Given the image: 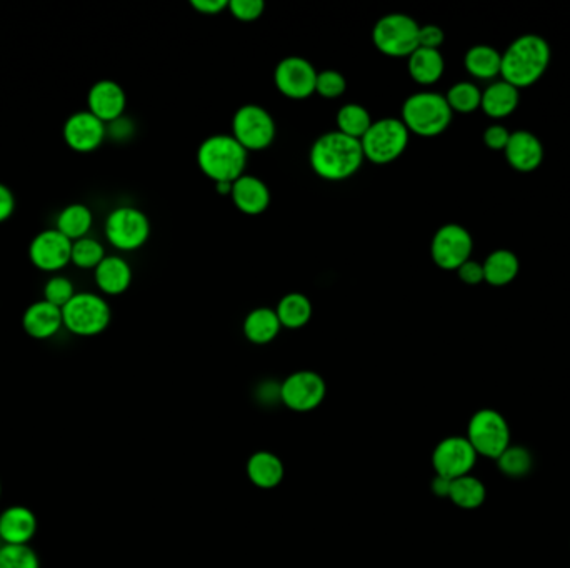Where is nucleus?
I'll use <instances>...</instances> for the list:
<instances>
[{"label":"nucleus","instance_id":"41","mask_svg":"<svg viewBox=\"0 0 570 568\" xmlns=\"http://www.w3.org/2000/svg\"><path fill=\"white\" fill-rule=\"evenodd\" d=\"M510 132L504 125H489L484 132V144L490 150H505L509 144Z\"/></svg>","mask_w":570,"mask_h":568},{"label":"nucleus","instance_id":"42","mask_svg":"<svg viewBox=\"0 0 570 568\" xmlns=\"http://www.w3.org/2000/svg\"><path fill=\"white\" fill-rule=\"evenodd\" d=\"M457 275H459V279L467 285H479L485 282L484 267L472 259L460 265L459 269H457Z\"/></svg>","mask_w":570,"mask_h":568},{"label":"nucleus","instance_id":"24","mask_svg":"<svg viewBox=\"0 0 570 568\" xmlns=\"http://www.w3.org/2000/svg\"><path fill=\"white\" fill-rule=\"evenodd\" d=\"M407 70L415 84L424 87L437 84L445 72L444 55L440 50L419 47L407 57Z\"/></svg>","mask_w":570,"mask_h":568},{"label":"nucleus","instance_id":"23","mask_svg":"<svg viewBox=\"0 0 570 568\" xmlns=\"http://www.w3.org/2000/svg\"><path fill=\"white\" fill-rule=\"evenodd\" d=\"M247 477L262 490H272L282 484L285 467L282 460L269 450H259L247 460Z\"/></svg>","mask_w":570,"mask_h":568},{"label":"nucleus","instance_id":"14","mask_svg":"<svg viewBox=\"0 0 570 568\" xmlns=\"http://www.w3.org/2000/svg\"><path fill=\"white\" fill-rule=\"evenodd\" d=\"M477 452L465 437H447L437 444L432 454L435 475L455 480L469 475L477 462Z\"/></svg>","mask_w":570,"mask_h":568},{"label":"nucleus","instance_id":"38","mask_svg":"<svg viewBox=\"0 0 570 568\" xmlns=\"http://www.w3.org/2000/svg\"><path fill=\"white\" fill-rule=\"evenodd\" d=\"M347 90V80L339 70L327 69L322 70L317 75V84H315V94L320 95L325 100L340 99Z\"/></svg>","mask_w":570,"mask_h":568},{"label":"nucleus","instance_id":"27","mask_svg":"<svg viewBox=\"0 0 570 568\" xmlns=\"http://www.w3.org/2000/svg\"><path fill=\"white\" fill-rule=\"evenodd\" d=\"M282 329L299 330L309 324L314 315V305L309 297L300 292H290L279 300L275 307Z\"/></svg>","mask_w":570,"mask_h":568},{"label":"nucleus","instance_id":"36","mask_svg":"<svg viewBox=\"0 0 570 568\" xmlns=\"http://www.w3.org/2000/svg\"><path fill=\"white\" fill-rule=\"evenodd\" d=\"M0 568H40L39 554L30 545H2Z\"/></svg>","mask_w":570,"mask_h":568},{"label":"nucleus","instance_id":"37","mask_svg":"<svg viewBox=\"0 0 570 568\" xmlns=\"http://www.w3.org/2000/svg\"><path fill=\"white\" fill-rule=\"evenodd\" d=\"M75 292L72 280L67 279L64 275H52L44 285V300L49 304L64 309L70 300L74 299Z\"/></svg>","mask_w":570,"mask_h":568},{"label":"nucleus","instance_id":"25","mask_svg":"<svg viewBox=\"0 0 570 568\" xmlns=\"http://www.w3.org/2000/svg\"><path fill=\"white\" fill-rule=\"evenodd\" d=\"M242 330H244L245 339L249 340L250 344L267 345L277 339L282 325L275 314V309L257 307L245 315Z\"/></svg>","mask_w":570,"mask_h":568},{"label":"nucleus","instance_id":"9","mask_svg":"<svg viewBox=\"0 0 570 568\" xmlns=\"http://www.w3.org/2000/svg\"><path fill=\"white\" fill-rule=\"evenodd\" d=\"M232 137L247 152H260L274 144L277 125L269 110L259 104L240 105L232 117Z\"/></svg>","mask_w":570,"mask_h":568},{"label":"nucleus","instance_id":"20","mask_svg":"<svg viewBox=\"0 0 570 568\" xmlns=\"http://www.w3.org/2000/svg\"><path fill=\"white\" fill-rule=\"evenodd\" d=\"M230 199L239 212L255 217L269 209L272 195L264 180L255 175L244 174L232 184Z\"/></svg>","mask_w":570,"mask_h":568},{"label":"nucleus","instance_id":"45","mask_svg":"<svg viewBox=\"0 0 570 568\" xmlns=\"http://www.w3.org/2000/svg\"><path fill=\"white\" fill-rule=\"evenodd\" d=\"M132 134H134V125L130 124V120L125 119V117H120L112 124H107V135H112L114 139H129Z\"/></svg>","mask_w":570,"mask_h":568},{"label":"nucleus","instance_id":"12","mask_svg":"<svg viewBox=\"0 0 570 568\" xmlns=\"http://www.w3.org/2000/svg\"><path fill=\"white\" fill-rule=\"evenodd\" d=\"M474 250V240L469 230L459 224H445L437 229L430 242V257L442 270L459 269L470 260Z\"/></svg>","mask_w":570,"mask_h":568},{"label":"nucleus","instance_id":"32","mask_svg":"<svg viewBox=\"0 0 570 568\" xmlns=\"http://www.w3.org/2000/svg\"><path fill=\"white\" fill-rule=\"evenodd\" d=\"M485 497H487L485 485L470 474L452 480L450 484L449 499L460 509H479L480 505L484 504Z\"/></svg>","mask_w":570,"mask_h":568},{"label":"nucleus","instance_id":"6","mask_svg":"<svg viewBox=\"0 0 570 568\" xmlns=\"http://www.w3.org/2000/svg\"><path fill=\"white\" fill-rule=\"evenodd\" d=\"M410 132L400 117L374 120L360 139L364 159L374 165H389L409 147Z\"/></svg>","mask_w":570,"mask_h":568},{"label":"nucleus","instance_id":"8","mask_svg":"<svg viewBox=\"0 0 570 568\" xmlns=\"http://www.w3.org/2000/svg\"><path fill=\"white\" fill-rule=\"evenodd\" d=\"M147 214L132 205H120L110 210L104 224L105 239L120 252H134L147 244L150 237Z\"/></svg>","mask_w":570,"mask_h":568},{"label":"nucleus","instance_id":"43","mask_svg":"<svg viewBox=\"0 0 570 568\" xmlns=\"http://www.w3.org/2000/svg\"><path fill=\"white\" fill-rule=\"evenodd\" d=\"M190 7L202 15H217L227 10L229 0H190Z\"/></svg>","mask_w":570,"mask_h":568},{"label":"nucleus","instance_id":"48","mask_svg":"<svg viewBox=\"0 0 570 568\" xmlns=\"http://www.w3.org/2000/svg\"><path fill=\"white\" fill-rule=\"evenodd\" d=\"M0 497H2V482H0Z\"/></svg>","mask_w":570,"mask_h":568},{"label":"nucleus","instance_id":"19","mask_svg":"<svg viewBox=\"0 0 570 568\" xmlns=\"http://www.w3.org/2000/svg\"><path fill=\"white\" fill-rule=\"evenodd\" d=\"M62 327H64L62 309L44 299L30 304L22 315V329L30 339H52L54 335L59 334Z\"/></svg>","mask_w":570,"mask_h":568},{"label":"nucleus","instance_id":"5","mask_svg":"<svg viewBox=\"0 0 570 568\" xmlns=\"http://www.w3.org/2000/svg\"><path fill=\"white\" fill-rule=\"evenodd\" d=\"M419 30V22L410 15L385 14L372 27V44L385 57L407 59L419 49Z\"/></svg>","mask_w":570,"mask_h":568},{"label":"nucleus","instance_id":"44","mask_svg":"<svg viewBox=\"0 0 570 568\" xmlns=\"http://www.w3.org/2000/svg\"><path fill=\"white\" fill-rule=\"evenodd\" d=\"M15 212V195L10 187L0 182V224L9 220Z\"/></svg>","mask_w":570,"mask_h":568},{"label":"nucleus","instance_id":"16","mask_svg":"<svg viewBox=\"0 0 570 568\" xmlns=\"http://www.w3.org/2000/svg\"><path fill=\"white\" fill-rule=\"evenodd\" d=\"M62 135L69 149L79 154H90L107 139V124L90 114L89 110H80L67 117Z\"/></svg>","mask_w":570,"mask_h":568},{"label":"nucleus","instance_id":"10","mask_svg":"<svg viewBox=\"0 0 570 568\" xmlns=\"http://www.w3.org/2000/svg\"><path fill=\"white\" fill-rule=\"evenodd\" d=\"M465 439L477 455L497 460L510 447V427L497 410L482 409L472 415Z\"/></svg>","mask_w":570,"mask_h":568},{"label":"nucleus","instance_id":"28","mask_svg":"<svg viewBox=\"0 0 570 568\" xmlns=\"http://www.w3.org/2000/svg\"><path fill=\"white\" fill-rule=\"evenodd\" d=\"M92 225H94L92 210L85 204H79V202L64 207L55 220V229L72 242L89 237Z\"/></svg>","mask_w":570,"mask_h":568},{"label":"nucleus","instance_id":"29","mask_svg":"<svg viewBox=\"0 0 570 568\" xmlns=\"http://www.w3.org/2000/svg\"><path fill=\"white\" fill-rule=\"evenodd\" d=\"M465 70L469 72L474 79L490 80L500 75V67H502V54L499 50L490 47V45H474L465 52L464 57Z\"/></svg>","mask_w":570,"mask_h":568},{"label":"nucleus","instance_id":"35","mask_svg":"<svg viewBox=\"0 0 570 568\" xmlns=\"http://www.w3.org/2000/svg\"><path fill=\"white\" fill-rule=\"evenodd\" d=\"M497 465H499L502 474L512 477V479H520L532 470L534 459L525 447L510 445L509 449L505 450L504 454L497 459Z\"/></svg>","mask_w":570,"mask_h":568},{"label":"nucleus","instance_id":"22","mask_svg":"<svg viewBox=\"0 0 570 568\" xmlns=\"http://www.w3.org/2000/svg\"><path fill=\"white\" fill-rule=\"evenodd\" d=\"M97 289L109 297H117L130 289L134 272L129 262L120 255H107L94 270Z\"/></svg>","mask_w":570,"mask_h":568},{"label":"nucleus","instance_id":"2","mask_svg":"<svg viewBox=\"0 0 570 568\" xmlns=\"http://www.w3.org/2000/svg\"><path fill=\"white\" fill-rule=\"evenodd\" d=\"M550 55V45L544 37L520 35L502 54V80L519 90L534 85L549 67Z\"/></svg>","mask_w":570,"mask_h":568},{"label":"nucleus","instance_id":"3","mask_svg":"<svg viewBox=\"0 0 570 568\" xmlns=\"http://www.w3.org/2000/svg\"><path fill=\"white\" fill-rule=\"evenodd\" d=\"M249 152L230 134H214L202 140L197 149V165L200 172L219 182H235L247 169Z\"/></svg>","mask_w":570,"mask_h":568},{"label":"nucleus","instance_id":"1","mask_svg":"<svg viewBox=\"0 0 570 568\" xmlns=\"http://www.w3.org/2000/svg\"><path fill=\"white\" fill-rule=\"evenodd\" d=\"M309 162L320 179L344 182L359 172L365 159L360 140L347 137L339 130H329L314 140Z\"/></svg>","mask_w":570,"mask_h":568},{"label":"nucleus","instance_id":"18","mask_svg":"<svg viewBox=\"0 0 570 568\" xmlns=\"http://www.w3.org/2000/svg\"><path fill=\"white\" fill-rule=\"evenodd\" d=\"M504 152L510 167L517 172H534L539 169L544 160L542 142L529 130L512 132Z\"/></svg>","mask_w":570,"mask_h":568},{"label":"nucleus","instance_id":"15","mask_svg":"<svg viewBox=\"0 0 570 568\" xmlns=\"http://www.w3.org/2000/svg\"><path fill=\"white\" fill-rule=\"evenodd\" d=\"M72 240L67 239L59 230L45 229L30 240L29 259L35 269L42 272H60L70 264Z\"/></svg>","mask_w":570,"mask_h":568},{"label":"nucleus","instance_id":"7","mask_svg":"<svg viewBox=\"0 0 570 568\" xmlns=\"http://www.w3.org/2000/svg\"><path fill=\"white\" fill-rule=\"evenodd\" d=\"M64 327L77 337H97L109 329L112 310L105 297L92 292H79L62 309Z\"/></svg>","mask_w":570,"mask_h":568},{"label":"nucleus","instance_id":"17","mask_svg":"<svg viewBox=\"0 0 570 568\" xmlns=\"http://www.w3.org/2000/svg\"><path fill=\"white\" fill-rule=\"evenodd\" d=\"M127 109V94L115 80H97L87 94V110L104 124H112L124 117Z\"/></svg>","mask_w":570,"mask_h":568},{"label":"nucleus","instance_id":"33","mask_svg":"<svg viewBox=\"0 0 570 568\" xmlns=\"http://www.w3.org/2000/svg\"><path fill=\"white\" fill-rule=\"evenodd\" d=\"M445 100L449 104L452 112H459V114H472L475 110L480 109V102H482V90L472 82H457L452 85Z\"/></svg>","mask_w":570,"mask_h":568},{"label":"nucleus","instance_id":"4","mask_svg":"<svg viewBox=\"0 0 570 568\" xmlns=\"http://www.w3.org/2000/svg\"><path fill=\"white\" fill-rule=\"evenodd\" d=\"M454 112L450 109L445 95L432 90H422L409 95L400 109V120L404 122L410 135L432 139L444 134L452 124Z\"/></svg>","mask_w":570,"mask_h":568},{"label":"nucleus","instance_id":"46","mask_svg":"<svg viewBox=\"0 0 570 568\" xmlns=\"http://www.w3.org/2000/svg\"><path fill=\"white\" fill-rule=\"evenodd\" d=\"M450 484H452V480L440 477V475H435L434 482H432V490H434L435 495L449 499Z\"/></svg>","mask_w":570,"mask_h":568},{"label":"nucleus","instance_id":"47","mask_svg":"<svg viewBox=\"0 0 570 568\" xmlns=\"http://www.w3.org/2000/svg\"><path fill=\"white\" fill-rule=\"evenodd\" d=\"M232 184H234V182H219V184H215V192L219 195L230 197V194H232Z\"/></svg>","mask_w":570,"mask_h":568},{"label":"nucleus","instance_id":"11","mask_svg":"<svg viewBox=\"0 0 570 568\" xmlns=\"http://www.w3.org/2000/svg\"><path fill=\"white\" fill-rule=\"evenodd\" d=\"M327 395V384L314 370H297L280 384L282 404L292 412L307 414L322 405Z\"/></svg>","mask_w":570,"mask_h":568},{"label":"nucleus","instance_id":"34","mask_svg":"<svg viewBox=\"0 0 570 568\" xmlns=\"http://www.w3.org/2000/svg\"><path fill=\"white\" fill-rule=\"evenodd\" d=\"M105 257V247L100 240L84 237L72 242L70 264H74L77 269L95 270Z\"/></svg>","mask_w":570,"mask_h":568},{"label":"nucleus","instance_id":"13","mask_svg":"<svg viewBox=\"0 0 570 568\" xmlns=\"http://www.w3.org/2000/svg\"><path fill=\"white\" fill-rule=\"evenodd\" d=\"M319 70L300 55H289L275 65L274 84L290 100H305L315 94Z\"/></svg>","mask_w":570,"mask_h":568},{"label":"nucleus","instance_id":"40","mask_svg":"<svg viewBox=\"0 0 570 568\" xmlns=\"http://www.w3.org/2000/svg\"><path fill=\"white\" fill-rule=\"evenodd\" d=\"M444 40V30L440 29L439 25H420L419 47L440 50V45L444 44Z\"/></svg>","mask_w":570,"mask_h":568},{"label":"nucleus","instance_id":"30","mask_svg":"<svg viewBox=\"0 0 570 568\" xmlns=\"http://www.w3.org/2000/svg\"><path fill=\"white\" fill-rule=\"evenodd\" d=\"M484 267V280L494 287H504V285L514 282L519 275L520 262L517 255L510 250H494L487 259L482 262Z\"/></svg>","mask_w":570,"mask_h":568},{"label":"nucleus","instance_id":"26","mask_svg":"<svg viewBox=\"0 0 570 568\" xmlns=\"http://www.w3.org/2000/svg\"><path fill=\"white\" fill-rule=\"evenodd\" d=\"M520 94L519 89L510 85L505 80H499L490 84L487 89L482 92V102L480 109L484 110L485 115H489L492 119H504L509 117L515 109L519 107Z\"/></svg>","mask_w":570,"mask_h":568},{"label":"nucleus","instance_id":"39","mask_svg":"<svg viewBox=\"0 0 570 568\" xmlns=\"http://www.w3.org/2000/svg\"><path fill=\"white\" fill-rule=\"evenodd\" d=\"M229 14L239 22L250 24L264 14L265 4L262 0H229Z\"/></svg>","mask_w":570,"mask_h":568},{"label":"nucleus","instance_id":"21","mask_svg":"<svg viewBox=\"0 0 570 568\" xmlns=\"http://www.w3.org/2000/svg\"><path fill=\"white\" fill-rule=\"evenodd\" d=\"M39 529L34 512L24 505H12L0 514V540L4 545H29Z\"/></svg>","mask_w":570,"mask_h":568},{"label":"nucleus","instance_id":"31","mask_svg":"<svg viewBox=\"0 0 570 568\" xmlns=\"http://www.w3.org/2000/svg\"><path fill=\"white\" fill-rule=\"evenodd\" d=\"M372 122L374 120H372V115H370L367 107H364L362 104H355V102H349V104H344L337 110V115H335L337 129L335 130H339L347 137L360 140L367 134V130L370 129Z\"/></svg>","mask_w":570,"mask_h":568}]
</instances>
